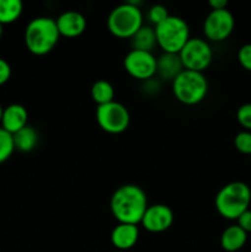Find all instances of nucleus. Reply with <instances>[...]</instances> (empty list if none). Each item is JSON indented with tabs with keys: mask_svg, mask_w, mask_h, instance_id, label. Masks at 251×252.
<instances>
[{
	"mask_svg": "<svg viewBox=\"0 0 251 252\" xmlns=\"http://www.w3.org/2000/svg\"><path fill=\"white\" fill-rule=\"evenodd\" d=\"M248 241V233L243 230L238 224L229 225L224 229L220 235V246L226 252H236L245 246Z\"/></svg>",
	"mask_w": 251,
	"mask_h": 252,
	"instance_id": "dca6fc26",
	"label": "nucleus"
},
{
	"mask_svg": "<svg viewBox=\"0 0 251 252\" xmlns=\"http://www.w3.org/2000/svg\"><path fill=\"white\" fill-rule=\"evenodd\" d=\"M251 203V189L245 182L233 181L221 187L214 199L217 212L223 218L236 220Z\"/></svg>",
	"mask_w": 251,
	"mask_h": 252,
	"instance_id": "7ed1b4c3",
	"label": "nucleus"
},
{
	"mask_svg": "<svg viewBox=\"0 0 251 252\" xmlns=\"http://www.w3.org/2000/svg\"><path fill=\"white\" fill-rule=\"evenodd\" d=\"M129 39L132 49H138V51L153 52L154 47L157 46L154 27L148 25H143Z\"/></svg>",
	"mask_w": 251,
	"mask_h": 252,
	"instance_id": "f3484780",
	"label": "nucleus"
},
{
	"mask_svg": "<svg viewBox=\"0 0 251 252\" xmlns=\"http://www.w3.org/2000/svg\"><path fill=\"white\" fill-rule=\"evenodd\" d=\"M236 120L245 130L251 132V102L244 103L236 111Z\"/></svg>",
	"mask_w": 251,
	"mask_h": 252,
	"instance_id": "b1692460",
	"label": "nucleus"
},
{
	"mask_svg": "<svg viewBox=\"0 0 251 252\" xmlns=\"http://www.w3.org/2000/svg\"><path fill=\"white\" fill-rule=\"evenodd\" d=\"M234 145L236 150L241 154L250 155L251 157V132L249 130H241L234 138Z\"/></svg>",
	"mask_w": 251,
	"mask_h": 252,
	"instance_id": "4be33fe9",
	"label": "nucleus"
},
{
	"mask_svg": "<svg viewBox=\"0 0 251 252\" xmlns=\"http://www.w3.org/2000/svg\"><path fill=\"white\" fill-rule=\"evenodd\" d=\"M172 93L184 105H197L206 98L208 81L203 73L184 69L172 80Z\"/></svg>",
	"mask_w": 251,
	"mask_h": 252,
	"instance_id": "423d86ee",
	"label": "nucleus"
},
{
	"mask_svg": "<svg viewBox=\"0 0 251 252\" xmlns=\"http://www.w3.org/2000/svg\"><path fill=\"white\" fill-rule=\"evenodd\" d=\"M169 12H167V9L164 6V5H153L149 10H148V20H149L150 24L153 26H157L159 24H161L165 19L169 17Z\"/></svg>",
	"mask_w": 251,
	"mask_h": 252,
	"instance_id": "5701e85b",
	"label": "nucleus"
},
{
	"mask_svg": "<svg viewBox=\"0 0 251 252\" xmlns=\"http://www.w3.org/2000/svg\"><path fill=\"white\" fill-rule=\"evenodd\" d=\"M174 223V212L166 204H152L148 206L140 224L149 233H164Z\"/></svg>",
	"mask_w": 251,
	"mask_h": 252,
	"instance_id": "9b49d317",
	"label": "nucleus"
},
{
	"mask_svg": "<svg viewBox=\"0 0 251 252\" xmlns=\"http://www.w3.org/2000/svg\"><path fill=\"white\" fill-rule=\"evenodd\" d=\"M179 54L162 53L157 62V75L160 79L171 81L184 70Z\"/></svg>",
	"mask_w": 251,
	"mask_h": 252,
	"instance_id": "2eb2a0df",
	"label": "nucleus"
},
{
	"mask_svg": "<svg viewBox=\"0 0 251 252\" xmlns=\"http://www.w3.org/2000/svg\"><path fill=\"white\" fill-rule=\"evenodd\" d=\"M185 69L203 73L213 61V51L209 42L199 37H191L179 53Z\"/></svg>",
	"mask_w": 251,
	"mask_h": 252,
	"instance_id": "0eeeda50",
	"label": "nucleus"
},
{
	"mask_svg": "<svg viewBox=\"0 0 251 252\" xmlns=\"http://www.w3.org/2000/svg\"><path fill=\"white\" fill-rule=\"evenodd\" d=\"M157 62L153 52L130 49L123 59V65L132 78L145 81L157 75Z\"/></svg>",
	"mask_w": 251,
	"mask_h": 252,
	"instance_id": "9d476101",
	"label": "nucleus"
},
{
	"mask_svg": "<svg viewBox=\"0 0 251 252\" xmlns=\"http://www.w3.org/2000/svg\"><path fill=\"white\" fill-rule=\"evenodd\" d=\"M139 239V228L135 224L118 223L111 231V243L118 250H129Z\"/></svg>",
	"mask_w": 251,
	"mask_h": 252,
	"instance_id": "4468645a",
	"label": "nucleus"
},
{
	"mask_svg": "<svg viewBox=\"0 0 251 252\" xmlns=\"http://www.w3.org/2000/svg\"><path fill=\"white\" fill-rule=\"evenodd\" d=\"M1 36H2V25L0 24V38H1Z\"/></svg>",
	"mask_w": 251,
	"mask_h": 252,
	"instance_id": "c756f323",
	"label": "nucleus"
},
{
	"mask_svg": "<svg viewBox=\"0 0 251 252\" xmlns=\"http://www.w3.org/2000/svg\"><path fill=\"white\" fill-rule=\"evenodd\" d=\"M235 19L230 10H211L203 22V33L207 41L223 42L233 33Z\"/></svg>",
	"mask_w": 251,
	"mask_h": 252,
	"instance_id": "1a4fd4ad",
	"label": "nucleus"
},
{
	"mask_svg": "<svg viewBox=\"0 0 251 252\" xmlns=\"http://www.w3.org/2000/svg\"><path fill=\"white\" fill-rule=\"evenodd\" d=\"M209 6H211V10L226 9L228 1H226V0H211V1H209Z\"/></svg>",
	"mask_w": 251,
	"mask_h": 252,
	"instance_id": "cd10ccee",
	"label": "nucleus"
},
{
	"mask_svg": "<svg viewBox=\"0 0 251 252\" xmlns=\"http://www.w3.org/2000/svg\"><path fill=\"white\" fill-rule=\"evenodd\" d=\"M236 221H238V225L240 226V228L243 229L245 233H251V211L250 209H248V211L244 212V213L241 214L238 219H236Z\"/></svg>",
	"mask_w": 251,
	"mask_h": 252,
	"instance_id": "bb28decb",
	"label": "nucleus"
},
{
	"mask_svg": "<svg viewBox=\"0 0 251 252\" xmlns=\"http://www.w3.org/2000/svg\"><path fill=\"white\" fill-rule=\"evenodd\" d=\"M12 138H14L15 150H19V152L22 153H29L32 152L37 147L39 135L36 128L27 125L26 127H24L19 132L12 134Z\"/></svg>",
	"mask_w": 251,
	"mask_h": 252,
	"instance_id": "a211bd4d",
	"label": "nucleus"
},
{
	"mask_svg": "<svg viewBox=\"0 0 251 252\" xmlns=\"http://www.w3.org/2000/svg\"><path fill=\"white\" fill-rule=\"evenodd\" d=\"M57 27L61 36L74 38L85 32L88 21L81 12L76 10H66L56 19Z\"/></svg>",
	"mask_w": 251,
	"mask_h": 252,
	"instance_id": "f8f14e48",
	"label": "nucleus"
},
{
	"mask_svg": "<svg viewBox=\"0 0 251 252\" xmlns=\"http://www.w3.org/2000/svg\"><path fill=\"white\" fill-rule=\"evenodd\" d=\"M15 152V144L12 134L0 127V164L10 159Z\"/></svg>",
	"mask_w": 251,
	"mask_h": 252,
	"instance_id": "412c9836",
	"label": "nucleus"
},
{
	"mask_svg": "<svg viewBox=\"0 0 251 252\" xmlns=\"http://www.w3.org/2000/svg\"><path fill=\"white\" fill-rule=\"evenodd\" d=\"M29 121V112L25 106L20 103H11L4 108L1 118V128L9 132L10 134H15L27 126Z\"/></svg>",
	"mask_w": 251,
	"mask_h": 252,
	"instance_id": "ddd939ff",
	"label": "nucleus"
},
{
	"mask_svg": "<svg viewBox=\"0 0 251 252\" xmlns=\"http://www.w3.org/2000/svg\"><path fill=\"white\" fill-rule=\"evenodd\" d=\"M10 76H11V66L4 58L0 57V86L7 83Z\"/></svg>",
	"mask_w": 251,
	"mask_h": 252,
	"instance_id": "a878e982",
	"label": "nucleus"
},
{
	"mask_svg": "<svg viewBox=\"0 0 251 252\" xmlns=\"http://www.w3.org/2000/svg\"><path fill=\"white\" fill-rule=\"evenodd\" d=\"M238 61L245 70L251 71V43H246L239 48Z\"/></svg>",
	"mask_w": 251,
	"mask_h": 252,
	"instance_id": "393cba45",
	"label": "nucleus"
},
{
	"mask_svg": "<svg viewBox=\"0 0 251 252\" xmlns=\"http://www.w3.org/2000/svg\"><path fill=\"white\" fill-rule=\"evenodd\" d=\"M96 121L100 128L110 134H121L127 130L130 123V115L128 108L118 101L97 106Z\"/></svg>",
	"mask_w": 251,
	"mask_h": 252,
	"instance_id": "6e6552de",
	"label": "nucleus"
},
{
	"mask_svg": "<svg viewBox=\"0 0 251 252\" xmlns=\"http://www.w3.org/2000/svg\"><path fill=\"white\" fill-rule=\"evenodd\" d=\"M2 112H4V108H2V106L0 105V122H1V118H2Z\"/></svg>",
	"mask_w": 251,
	"mask_h": 252,
	"instance_id": "c85d7f7f",
	"label": "nucleus"
},
{
	"mask_svg": "<svg viewBox=\"0 0 251 252\" xmlns=\"http://www.w3.org/2000/svg\"><path fill=\"white\" fill-rule=\"evenodd\" d=\"M147 193L142 187L133 184L120 186L110 201L111 213L118 223L140 224L148 208Z\"/></svg>",
	"mask_w": 251,
	"mask_h": 252,
	"instance_id": "f257e3e1",
	"label": "nucleus"
},
{
	"mask_svg": "<svg viewBox=\"0 0 251 252\" xmlns=\"http://www.w3.org/2000/svg\"><path fill=\"white\" fill-rule=\"evenodd\" d=\"M59 38L61 34L56 19L52 17H34L25 29V44L34 56H44L49 53L57 46Z\"/></svg>",
	"mask_w": 251,
	"mask_h": 252,
	"instance_id": "f03ea898",
	"label": "nucleus"
},
{
	"mask_svg": "<svg viewBox=\"0 0 251 252\" xmlns=\"http://www.w3.org/2000/svg\"><path fill=\"white\" fill-rule=\"evenodd\" d=\"M142 26L143 12L138 2H123L113 7L108 14V30L118 38H130Z\"/></svg>",
	"mask_w": 251,
	"mask_h": 252,
	"instance_id": "20e7f679",
	"label": "nucleus"
},
{
	"mask_svg": "<svg viewBox=\"0 0 251 252\" xmlns=\"http://www.w3.org/2000/svg\"><path fill=\"white\" fill-rule=\"evenodd\" d=\"M91 98L97 106L112 102L115 101V88L110 81L100 79L91 86Z\"/></svg>",
	"mask_w": 251,
	"mask_h": 252,
	"instance_id": "6ab92c4d",
	"label": "nucleus"
},
{
	"mask_svg": "<svg viewBox=\"0 0 251 252\" xmlns=\"http://www.w3.org/2000/svg\"><path fill=\"white\" fill-rule=\"evenodd\" d=\"M24 11L21 0H0V24L9 25L19 20Z\"/></svg>",
	"mask_w": 251,
	"mask_h": 252,
	"instance_id": "aec40b11",
	"label": "nucleus"
},
{
	"mask_svg": "<svg viewBox=\"0 0 251 252\" xmlns=\"http://www.w3.org/2000/svg\"><path fill=\"white\" fill-rule=\"evenodd\" d=\"M157 46L164 53L179 54L191 36L188 24L182 17L169 15L161 24L154 27Z\"/></svg>",
	"mask_w": 251,
	"mask_h": 252,
	"instance_id": "39448f33",
	"label": "nucleus"
}]
</instances>
